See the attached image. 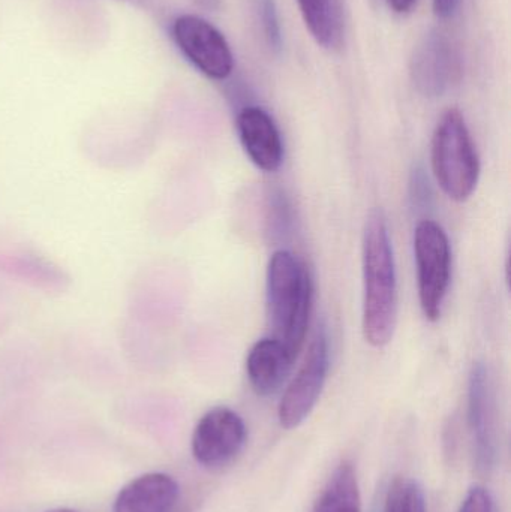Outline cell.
<instances>
[{
  "label": "cell",
  "mask_w": 511,
  "mask_h": 512,
  "mask_svg": "<svg viewBox=\"0 0 511 512\" xmlns=\"http://www.w3.org/2000/svg\"><path fill=\"white\" fill-rule=\"evenodd\" d=\"M414 256L420 307L428 321H440L452 279V249L446 231L431 219L414 231Z\"/></svg>",
  "instance_id": "4"
},
{
  "label": "cell",
  "mask_w": 511,
  "mask_h": 512,
  "mask_svg": "<svg viewBox=\"0 0 511 512\" xmlns=\"http://www.w3.org/2000/svg\"><path fill=\"white\" fill-rule=\"evenodd\" d=\"M293 354L275 337H264L254 343L246 357V373L252 390L261 397L273 396L290 376Z\"/></svg>",
  "instance_id": "12"
},
{
  "label": "cell",
  "mask_w": 511,
  "mask_h": 512,
  "mask_svg": "<svg viewBox=\"0 0 511 512\" xmlns=\"http://www.w3.org/2000/svg\"><path fill=\"white\" fill-rule=\"evenodd\" d=\"M47 512H80V511L71 510V508H56V510H50Z\"/></svg>",
  "instance_id": "21"
},
{
  "label": "cell",
  "mask_w": 511,
  "mask_h": 512,
  "mask_svg": "<svg viewBox=\"0 0 511 512\" xmlns=\"http://www.w3.org/2000/svg\"><path fill=\"white\" fill-rule=\"evenodd\" d=\"M434 12L438 18H450L458 12L461 0H432Z\"/></svg>",
  "instance_id": "18"
},
{
  "label": "cell",
  "mask_w": 511,
  "mask_h": 512,
  "mask_svg": "<svg viewBox=\"0 0 511 512\" xmlns=\"http://www.w3.org/2000/svg\"><path fill=\"white\" fill-rule=\"evenodd\" d=\"M311 512H362L359 480L350 460L339 463Z\"/></svg>",
  "instance_id": "13"
},
{
  "label": "cell",
  "mask_w": 511,
  "mask_h": 512,
  "mask_svg": "<svg viewBox=\"0 0 511 512\" xmlns=\"http://www.w3.org/2000/svg\"><path fill=\"white\" fill-rule=\"evenodd\" d=\"M311 273L305 262L291 252L276 251L267 265V316L273 336L294 357L299 355L312 309Z\"/></svg>",
  "instance_id": "2"
},
{
  "label": "cell",
  "mask_w": 511,
  "mask_h": 512,
  "mask_svg": "<svg viewBox=\"0 0 511 512\" xmlns=\"http://www.w3.org/2000/svg\"><path fill=\"white\" fill-rule=\"evenodd\" d=\"M200 8L207 9V11H215L221 6V0H194Z\"/></svg>",
  "instance_id": "20"
},
{
  "label": "cell",
  "mask_w": 511,
  "mask_h": 512,
  "mask_svg": "<svg viewBox=\"0 0 511 512\" xmlns=\"http://www.w3.org/2000/svg\"><path fill=\"white\" fill-rule=\"evenodd\" d=\"M174 42L183 56L206 77L227 80L234 69V56L227 38L198 15H180L171 27Z\"/></svg>",
  "instance_id": "7"
},
{
  "label": "cell",
  "mask_w": 511,
  "mask_h": 512,
  "mask_svg": "<svg viewBox=\"0 0 511 512\" xmlns=\"http://www.w3.org/2000/svg\"><path fill=\"white\" fill-rule=\"evenodd\" d=\"M179 501L177 481L162 472H150L120 490L113 512H179Z\"/></svg>",
  "instance_id": "11"
},
{
  "label": "cell",
  "mask_w": 511,
  "mask_h": 512,
  "mask_svg": "<svg viewBox=\"0 0 511 512\" xmlns=\"http://www.w3.org/2000/svg\"><path fill=\"white\" fill-rule=\"evenodd\" d=\"M387 3H389L390 8L398 12V14H407V12H410L411 9L414 8L417 0H387Z\"/></svg>",
  "instance_id": "19"
},
{
  "label": "cell",
  "mask_w": 511,
  "mask_h": 512,
  "mask_svg": "<svg viewBox=\"0 0 511 512\" xmlns=\"http://www.w3.org/2000/svg\"><path fill=\"white\" fill-rule=\"evenodd\" d=\"M329 369V337L321 327L309 345L299 372L279 403V423L284 429H296L309 417L323 393Z\"/></svg>",
  "instance_id": "5"
},
{
  "label": "cell",
  "mask_w": 511,
  "mask_h": 512,
  "mask_svg": "<svg viewBox=\"0 0 511 512\" xmlns=\"http://www.w3.org/2000/svg\"><path fill=\"white\" fill-rule=\"evenodd\" d=\"M257 14L267 45L279 53L282 50V27L275 0H257Z\"/></svg>",
  "instance_id": "16"
},
{
  "label": "cell",
  "mask_w": 511,
  "mask_h": 512,
  "mask_svg": "<svg viewBox=\"0 0 511 512\" xmlns=\"http://www.w3.org/2000/svg\"><path fill=\"white\" fill-rule=\"evenodd\" d=\"M459 512H497L494 498L483 487H473L462 502Z\"/></svg>",
  "instance_id": "17"
},
{
  "label": "cell",
  "mask_w": 511,
  "mask_h": 512,
  "mask_svg": "<svg viewBox=\"0 0 511 512\" xmlns=\"http://www.w3.org/2000/svg\"><path fill=\"white\" fill-rule=\"evenodd\" d=\"M237 135L252 164L275 173L284 162V143L275 120L263 108L245 107L237 114Z\"/></svg>",
  "instance_id": "10"
},
{
  "label": "cell",
  "mask_w": 511,
  "mask_h": 512,
  "mask_svg": "<svg viewBox=\"0 0 511 512\" xmlns=\"http://www.w3.org/2000/svg\"><path fill=\"white\" fill-rule=\"evenodd\" d=\"M363 336L374 348L392 340L398 315V277L389 227L381 210L366 219L362 242Z\"/></svg>",
  "instance_id": "1"
},
{
  "label": "cell",
  "mask_w": 511,
  "mask_h": 512,
  "mask_svg": "<svg viewBox=\"0 0 511 512\" xmlns=\"http://www.w3.org/2000/svg\"><path fill=\"white\" fill-rule=\"evenodd\" d=\"M431 164L444 194L464 203L476 191L480 158L464 114L458 108L444 111L432 135Z\"/></svg>",
  "instance_id": "3"
},
{
  "label": "cell",
  "mask_w": 511,
  "mask_h": 512,
  "mask_svg": "<svg viewBox=\"0 0 511 512\" xmlns=\"http://www.w3.org/2000/svg\"><path fill=\"white\" fill-rule=\"evenodd\" d=\"M246 438L243 418L227 406H218L198 421L192 435V456L206 468H222L242 453Z\"/></svg>",
  "instance_id": "8"
},
{
  "label": "cell",
  "mask_w": 511,
  "mask_h": 512,
  "mask_svg": "<svg viewBox=\"0 0 511 512\" xmlns=\"http://www.w3.org/2000/svg\"><path fill=\"white\" fill-rule=\"evenodd\" d=\"M411 80L425 98L443 96L455 80V53L443 33L429 32L414 47Z\"/></svg>",
  "instance_id": "9"
},
{
  "label": "cell",
  "mask_w": 511,
  "mask_h": 512,
  "mask_svg": "<svg viewBox=\"0 0 511 512\" xmlns=\"http://www.w3.org/2000/svg\"><path fill=\"white\" fill-rule=\"evenodd\" d=\"M468 424L477 471L489 474L497 465L500 439L497 394L483 363L474 364L468 381Z\"/></svg>",
  "instance_id": "6"
},
{
  "label": "cell",
  "mask_w": 511,
  "mask_h": 512,
  "mask_svg": "<svg viewBox=\"0 0 511 512\" xmlns=\"http://www.w3.org/2000/svg\"><path fill=\"white\" fill-rule=\"evenodd\" d=\"M300 14L312 38L324 48H333L341 38L336 0H297Z\"/></svg>",
  "instance_id": "14"
},
{
  "label": "cell",
  "mask_w": 511,
  "mask_h": 512,
  "mask_svg": "<svg viewBox=\"0 0 511 512\" xmlns=\"http://www.w3.org/2000/svg\"><path fill=\"white\" fill-rule=\"evenodd\" d=\"M384 512H428L422 487L411 478H396L387 492Z\"/></svg>",
  "instance_id": "15"
}]
</instances>
